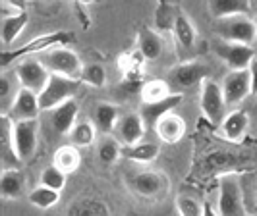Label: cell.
I'll return each instance as SVG.
<instances>
[{
  "label": "cell",
  "instance_id": "cell-1",
  "mask_svg": "<svg viewBox=\"0 0 257 216\" xmlns=\"http://www.w3.org/2000/svg\"><path fill=\"white\" fill-rule=\"evenodd\" d=\"M74 35L70 31H51V33H45V35H39V37L31 39L29 43L18 47V49H4L2 52V68H8L12 62H20L22 58L27 56H33V54H41V52L49 51L52 47H58V45H70L74 43Z\"/></svg>",
  "mask_w": 257,
  "mask_h": 216
},
{
  "label": "cell",
  "instance_id": "cell-2",
  "mask_svg": "<svg viewBox=\"0 0 257 216\" xmlns=\"http://www.w3.org/2000/svg\"><path fill=\"white\" fill-rule=\"evenodd\" d=\"M215 33H217V37L224 39V41L253 45L257 41L255 18H249L245 14H242V16L219 18L215 22Z\"/></svg>",
  "mask_w": 257,
  "mask_h": 216
},
{
  "label": "cell",
  "instance_id": "cell-3",
  "mask_svg": "<svg viewBox=\"0 0 257 216\" xmlns=\"http://www.w3.org/2000/svg\"><path fill=\"white\" fill-rule=\"evenodd\" d=\"M41 62L49 68L51 74H60L66 77L79 79L83 72V62L76 51L68 49V45H58L49 51L41 52Z\"/></svg>",
  "mask_w": 257,
  "mask_h": 216
},
{
  "label": "cell",
  "instance_id": "cell-4",
  "mask_svg": "<svg viewBox=\"0 0 257 216\" xmlns=\"http://www.w3.org/2000/svg\"><path fill=\"white\" fill-rule=\"evenodd\" d=\"M81 83H83L81 79L66 77L60 76V74H51L47 87L39 93L41 110H52L68 99H74Z\"/></svg>",
  "mask_w": 257,
  "mask_h": 216
},
{
  "label": "cell",
  "instance_id": "cell-5",
  "mask_svg": "<svg viewBox=\"0 0 257 216\" xmlns=\"http://www.w3.org/2000/svg\"><path fill=\"white\" fill-rule=\"evenodd\" d=\"M201 93H199V106L201 112L211 124H220L226 116V99H224V91L222 85H219L215 79L205 77L201 81Z\"/></svg>",
  "mask_w": 257,
  "mask_h": 216
},
{
  "label": "cell",
  "instance_id": "cell-6",
  "mask_svg": "<svg viewBox=\"0 0 257 216\" xmlns=\"http://www.w3.org/2000/svg\"><path fill=\"white\" fill-rule=\"evenodd\" d=\"M14 76L18 77L20 87L31 89L33 93H37L39 95L41 91L47 87L49 77H51V72H49V68H47L45 64L41 62V58L27 56V58H22L20 62L16 64Z\"/></svg>",
  "mask_w": 257,
  "mask_h": 216
},
{
  "label": "cell",
  "instance_id": "cell-7",
  "mask_svg": "<svg viewBox=\"0 0 257 216\" xmlns=\"http://www.w3.org/2000/svg\"><path fill=\"white\" fill-rule=\"evenodd\" d=\"M215 52L230 70H247L253 56L257 54L251 45L232 43V41H224V39H217Z\"/></svg>",
  "mask_w": 257,
  "mask_h": 216
},
{
  "label": "cell",
  "instance_id": "cell-8",
  "mask_svg": "<svg viewBox=\"0 0 257 216\" xmlns=\"http://www.w3.org/2000/svg\"><path fill=\"white\" fill-rule=\"evenodd\" d=\"M217 210L220 216L245 214L244 195L236 178L224 176L219 179V208Z\"/></svg>",
  "mask_w": 257,
  "mask_h": 216
},
{
  "label": "cell",
  "instance_id": "cell-9",
  "mask_svg": "<svg viewBox=\"0 0 257 216\" xmlns=\"http://www.w3.org/2000/svg\"><path fill=\"white\" fill-rule=\"evenodd\" d=\"M39 143V120H14V145L20 158L27 162L37 151Z\"/></svg>",
  "mask_w": 257,
  "mask_h": 216
},
{
  "label": "cell",
  "instance_id": "cell-10",
  "mask_svg": "<svg viewBox=\"0 0 257 216\" xmlns=\"http://www.w3.org/2000/svg\"><path fill=\"white\" fill-rule=\"evenodd\" d=\"M170 87H176L180 91L192 89L195 85H201V81L209 77V68L201 62H184L178 64L170 72Z\"/></svg>",
  "mask_w": 257,
  "mask_h": 216
},
{
  "label": "cell",
  "instance_id": "cell-11",
  "mask_svg": "<svg viewBox=\"0 0 257 216\" xmlns=\"http://www.w3.org/2000/svg\"><path fill=\"white\" fill-rule=\"evenodd\" d=\"M222 91L228 106H238L240 102L251 95V79L247 70H230L224 81H222Z\"/></svg>",
  "mask_w": 257,
  "mask_h": 216
},
{
  "label": "cell",
  "instance_id": "cell-12",
  "mask_svg": "<svg viewBox=\"0 0 257 216\" xmlns=\"http://www.w3.org/2000/svg\"><path fill=\"white\" fill-rule=\"evenodd\" d=\"M0 160H2L4 170L20 168L24 164V160L20 158L16 145H14V120L6 112H2L0 116Z\"/></svg>",
  "mask_w": 257,
  "mask_h": 216
},
{
  "label": "cell",
  "instance_id": "cell-13",
  "mask_svg": "<svg viewBox=\"0 0 257 216\" xmlns=\"http://www.w3.org/2000/svg\"><path fill=\"white\" fill-rule=\"evenodd\" d=\"M39 112H41V102H39L37 93H33L31 89H26V87H20L16 99L12 101L6 114H10L12 120L18 122V120H33V118H39Z\"/></svg>",
  "mask_w": 257,
  "mask_h": 216
},
{
  "label": "cell",
  "instance_id": "cell-14",
  "mask_svg": "<svg viewBox=\"0 0 257 216\" xmlns=\"http://www.w3.org/2000/svg\"><path fill=\"white\" fill-rule=\"evenodd\" d=\"M182 93H170L168 97L161 99V101H155V102H142V108H140V114H142L143 122L147 127H153L157 126V122L163 118L165 114L172 112L178 104L182 102Z\"/></svg>",
  "mask_w": 257,
  "mask_h": 216
},
{
  "label": "cell",
  "instance_id": "cell-15",
  "mask_svg": "<svg viewBox=\"0 0 257 216\" xmlns=\"http://www.w3.org/2000/svg\"><path fill=\"white\" fill-rule=\"evenodd\" d=\"M132 185H134V191L138 195L151 199V197H161L167 191L168 179L161 172H142L134 178Z\"/></svg>",
  "mask_w": 257,
  "mask_h": 216
},
{
  "label": "cell",
  "instance_id": "cell-16",
  "mask_svg": "<svg viewBox=\"0 0 257 216\" xmlns=\"http://www.w3.org/2000/svg\"><path fill=\"white\" fill-rule=\"evenodd\" d=\"M145 122L140 112H130V114L122 116L118 120V126H116V133H118V139L122 141L124 145H134L138 141L143 139L145 135Z\"/></svg>",
  "mask_w": 257,
  "mask_h": 216
},
{
  "label": "cell",
  "instance_id": "cell-17",
  "mask_svg": "<svg viewBox=\"0 0 257 216\" xmlns=\"http://www.w3.org/2000/svg\"><path fill=\"white\" fill-rule=\"evenodd\" d=\"M52 127L60 133V135H68L72 131V127L76 126L77 112H79V104L76 99H68L62 104H58L56 108H52Z\"/></svg>",
  "mask_w": 257,
  "mask_h": 216
},
{
  "label": "cell",
  "instance_id": "cell-18",
  "mask_svg": "<svg viewBox=\"0 0 257 216\" xmlns=\"http://www.w3.org/2000/svg\"><path fill=\"white\" fill-rule=\"evenodd\" d=\"M155 131H157V137L165 143H178L186 133V122L180 114L172 110L157 122Z\"/></svg>",
  "mask_w": 257,
  "mask_h": 216
},
{
  "label": "cell",
  "instance_id": "cell-19",
  "mask_svg": "<svg viewBox=\"0 0 257 216\" xmlns=\"http://www.w3.org/2000/svg\"><path fill=\"white\" fill-rule=\"evenodd\" d=\"M220 129L226 139L238 143L244 139L247 129H249V116L245 110H232L230 114H226L224 120L220 122Z\"/></svg>",
  "mask_w": 257,
  "mask_h": 216
},
{
  "label": "cell",
  "instance_id": "cell-20",
  "mask_svg": "<svg viewBox=\"0 0 257 216\" xmlns=\"http://www.w3.org/2000/svg\"><path fill=\"white\" fill-rule=\"evenodd\" d=\"M138 49L142 51V54L147 60H159L163 51H165V45L155 29L142 26L138 31Z\"/></svg>",
  "mask_w": 257,
  "mask_h": 216
},
{
  "label": "cell",
  "instance_id": "cell-21",
  "mask_svg": "<svg viewBox=\"0 0 257 216\" xmlns=\"http://www.w3.org/2000/svg\"><path fill=\"white\" fill-rule=\"evenodd\" d=\"M26 189V178L20 172V168H8L2 170L0 178V195L4 199H20Z\"/></svg>",
  "mask_w": 257,
  "mask_h": 216
},
{
  "label": "cell",
  "instance_id": "cell-22",
  "mask_svg": "<svg viewBox=\"0 0 257 216\" xmlns=\"http://www.w3.org/2000/svg\"><path fill=\"white\" fill-rule=\"evenodd\" d=\"M209 12L217 20L228 16H249L251 14V0H209Z\"/></svg>",
  "mask_w": 257,
  "mask_h": 216
},
{
  "label": "cell",
  "instance_id": "cell-23",
  "mask_svg": "<svg viewBox=\"0 0 257 216\" xmlns=\"http://www.w3.org/2000/svg\"><path fill=\"white\" fill-rule=\"evenodd\" d=\"M27 12L26 10H20V12H14L10 16H4L2 18V27H0V35H2V43L4 47H10L16 39L20 37V33L24 31V27L27 26Z\"/></svg>",
  "mask_w": 257,
  "mask_h": 216
},
{
  "label": "cell",
  "instance_id": "cell-24",
  "mask_svg": "<svg viewBox=\"0 0 257 216\" xmlns=\"http://www.w3.org/2000/svg\"><path fill=\"white\" fill-rule=\"evenodd\" d=\"M122 153L132 162L149 164V162L157 160V156H159V145L157 143H147V141H138L134 145H124Z\"/></svg>",
  "mask_w": 257,
  "mask_h": 216
},
{
  "label": "cell",
  "instance_id": "cell-25",
  "mask_svg": "<svg viewBox=\"0 0 257 216\" xmlns=\"http://www.w3.org/2000/svg\"><path fill=\"white\" fill-rule=\"evenodd\" d=\"M120 120V110L112 102H99L95 106V126L103 133L114 131Z\"/></svg>",
  "mask_w": 257,
  "mask_h": 216
},
{
  "label": "cell",
  "instance_id": "cell-26",
  "mask_svg": "<svg viewBox=\"0 0 257 216\" xmlns=\"http://www.w3.org/2000/svg\"><path fill=\"white\" fill-rule=\"evenodd\" d=\"M79 147L76 145H62V147H58L56 149V153H54V158H52V164L58 166L60 170H64L66 174H72V172H76L79 164H81V156H79V151H77Z\"/></svg>",
  "mask_w": 257,
  "mask_h": 216
},
{
  "label": "cell",
  "instance_id": "cell-27",
  "mask_svg": "<svg viewBox=\"0 0 257 216\" xmlns=\"http://www.w3.org/2000/svg\"><path fill=\"white\" fill-rule=\"evenodd\" d=\"M145 62H147V58L143 56L140 49L126 52V54H122V56L118 58V66H120L124 77H128V79H138V77H142Z\"/></svg>",
  "mask_w": 257,
  "mask_h": 216
},
{
  "label": "cell",
  "instance_id": "cell-28",
  "mask_svg": "<svg viewBox=\"0 0 257 216\" xmlns=\"http://www.w3.org/2000/svg\"><path fill=\"white\" fill-rule=\"evenodd\" d=\"M68 137H70V143L79 147V149L81 147H91L95 143V137H97V126H95V122H89V120L76 122V126L72 127Z\"/></svg>",
  "mask_w": 257,
  "mask_h": 216
},
{
  "label": "cell",
  "instance_id": "cell-29",
  "mask_svg": "<svg viewBox=\"0 0 257 216\" xmlns=\"http://www.w3.org/2000/svg\"><path fill=\"white\" fill-rule=\"evenodd\" d=\"M172 33H174L176 41L180 43L184 49H192L193 45H195V37H197L195 27H193L192 20H190L184 12H178V16H176V22H174V27H172Z\"/></svg>",
  "mask_w": 257,
  "mask_h": 216
},
{
  "label": "cell",
  "instance_id": "cell-30",
  "mask_svg": "<svg viewBox=\"0 0 257 216\" xmlns=\"http://www.w3.org/2000/svg\"><path fill=\"white\" fill-rule=\"evenodd\" d=\"M172 91H170V83L165 81V79H149L145 81L142 87H140V97H142V102H155L161 101L168 97Z\"/></svg>",
  "mask_w": 257,
  "mask_h": 216
},
{
  "label": "cell",
  "instance_id": "cell-31",
  "mask_svg": "<svg viewBox=\"0 0 257 216\" xmlns=\"http://www.w3.org/2000/svg\"><path fill=\"white\" fill-rule=\"evenodd\" d=\"M110 208L97 199H77L76 203L68 208V214L72 216H101L108 214Z\"/></svg>",
  "mask_w": 257,
  "mask_h": 216
},
{
  "label": "cell",
  "instance_id": "cell-32",
  "mask_svg": "<svg viewBox=\"0 0 257 216\" xmlns=\"http://www.w3.org/2000/svg\"><path fill=\"white\" fill-rule=\"evenodd\" d=\"M58 201H60V191L47 187L43 183L29 193V203L33 204V206H37V208H43V210L52 208Z\"/></svg>",
  "mask_w": 257,
  "mask_h": 216
},
{
  "label": "cell",
  "instance_id": "cell-33",
  "mask_svg": "<svg viewBox=\"0 0 257 216\" xmlns=\"http://www.w3.org/2000/svg\"><path fill=\"white\" fill-rule=\"evenodd\" d=\"M180 10H176L170 0L168 2H157V10H155V27L161 31H172L176 16Z\"/></svg>",
  "mask_w": 257,
  "mask_h": 216
},
{
  "label": "cell",
  "instance_id": "cell-34",
  "mask_svg": "<svg viewBox=\"0 0 257 216\" xmlns=\"http://www.w3.org/2000/svg\"><path fill=\"white\" fill-rule=\"evenodd\" d=\"M122 141H116L112 137H106L99 143V158L103 164H114L116 160L122 156Z\"/></svg>",
  "mask_w": 257,
  "mask_h": 216
},
{
  "label": "cell",
  "instance_id": "cell-35",
  "mask_svg": "<svg viewBox=\"0 0 257 216\" xmlns=\"http://www.w3.org/2000/svg\"><path fill=\"white\" fill-rule=\"evenodd\" d=\"M83 83H87L91 87H103L106 83V72L101 64H87L83 66V72H81V77H79Z\"/></svg>",
  "mask_w": 257,
  "mask_h": 216
},
{
  "label": "cell",
  "instance_id": "cell-36",
  "mask_svg": "<svg viewBox=\"0 0 257 216\" xmlns=\"http://www.w3.org/2000/svg\"><path fill=\"white\" fill-rule=\"evenodd\" d=\"M41 183L47 185V187H52V189L62 191L66 185V172L60 170L58 166H49L41 172Z\"/></svg>",
  "mask_w": 257,
  "mask_h": 216
},
{
  "label": "cell",
  "instance_id": "cell-37",
  "mask_svg": "<svg viewBox=\"0 0 257 216\" xmlns=\"http://www.w3.org/2000/svg\"><path fill=\"white\" fill-rule=\"evenodd\" d=\"M176 210L182 216H199L203 214V203H199L192 195H178L176 197Z\"/></svg>",
  "mask_w": 257,
  "mask_h": 216
},
{
  "label": "cell",
  "instance_id": "cell-38",
  "mask_svg": "<svg viewBox=\"0 0 257 216\" xmlns=\"http://www.w3.org/2000/svg\"><path fill=\"white\" fill-rule=\"evenodd\" d=\"M16 83H20L18 77L12 79V76H8L6 72L0 76V99H2V104H4V106H10V104H8V99H10V97L16 99V95H18ZM6 112H8V110H6Z\"/></svg>",
  "mask_w": 257,
  "mask_h": 216
},
{
  "label": "cell",
  "instance_id": "cell-39",
  "mask_svg": "<svg viewBox=\"0 0 257 216\" xmlns=\"http://www.w3.org/2000/svg\"><path fill=\"white\" fill-rule=\"evenodd\" d=\"M247 72H249V79H251V95H257V54L253 56Z\"/></svg>",
  "mask_w": 257,
  "mask_h": 216
},
{
  "label": "cell",
  "instance_id": "cell-40",
  "mask_svg": "<svg viewBox=\"0 0 257 216\" xmlns=\"http://www.w3.org/2000/svg\"><path fill=\"white\" fill-rule=\"evenodd\" d=\"M2 2L12 6L14 10H26L27 8V0H2Z\"/></svg>",
  "mask_w": 257,
  "mask_h": 216
},
{
  "label": "cell",
  "instance_id": "cell-41",
  "mask_svg": "<svg viewBox=\"0 0 257 216\" xmlns=\"http://www.w3.org/2000/svg\"><path fill=\"white\" fill-rule=\"evenodd\" d=\"M203 214H217V210H213L209 203H203Z\"/></svg>",
  "mask_w": 257,
  "mask_h": 216
},
{
  "label": "cell",
  "instance_id": "cell-42",
  "mask_svg": "<svg viewBox=\"0 0 257 216\" xmlns=\"http://www.w3.org/2000/svg\"><path fill=\"white\" fill-rule=\"evenodd\" d=\"M81 4H89V2H97V0H79Z\"/></svg>",
  "mask_w": 257,
  "mask_h": 216
},
{
  "label": "cell",
  "instance_id": "cell-43",
  "mask_svg": "<svg viewBox=\"0 0 257 216\" xmlns=\"http://www.w3.org/2000/svg\"><path fill=\"white\" fill-rule=\"evenodd\" d=\"M157 2H168V0H157Z\"/></svg>",
  "mask_w": 257,
  "mask_h": 216
},
{
  "label": "cell",
  "instance_id": "cell-44",
  "mask_svg": "<svg viewBox=\"0 0 257 216\" xmlns=\"http://www.w3.org/2000/svg\"><path fill=\"white\" fill-rule=\"evenodd\" d=\"M253 4H255V8H257V0H253Z\"/></svg>",
  "mask_w": 257,
  "mask_h": 216
},
{
  "label": "cell",
  "instance_id": "cell-45",
  "mask_svg": "<svg viewBox=\"0 0 257 216\" xmlns=\"http://www.w3.org/2000/svg\"><path fill=\"white\" fill-rule=\"evenodd\" d=\"M45 2H52V0H45Z\"/></svg>",
  "mask_w": 257,
  "mask_h": 216
},
{
  "label": "cell",
  "instance_id": "cell-46",
  "mask_svg": "<svg viewBox=\"0 0 257 216\" xmlns=\"http://www.w3.org/2000/svg\"><path fill=\"white\" fill-rule=\"evenodd\" d=\"M255 24H257V16H255Z\"/></svg>",
  "mask_w": 257,
  "mask_h": 216
},
{
  "label": "cell",
  "instance_id": "cell-47",
  "mask_svg": "<svg viewBox=\"0 0 257 216\" xmlns=\"http://www.w3.org/2000/svg\"><path fill=\"white\" fill-rule=\"evenodd\" d=\"M255 108H257V106H255Z\"/></svg>",
  "mask_w": 257,
  "mask_h": 216
}]
</instances>
